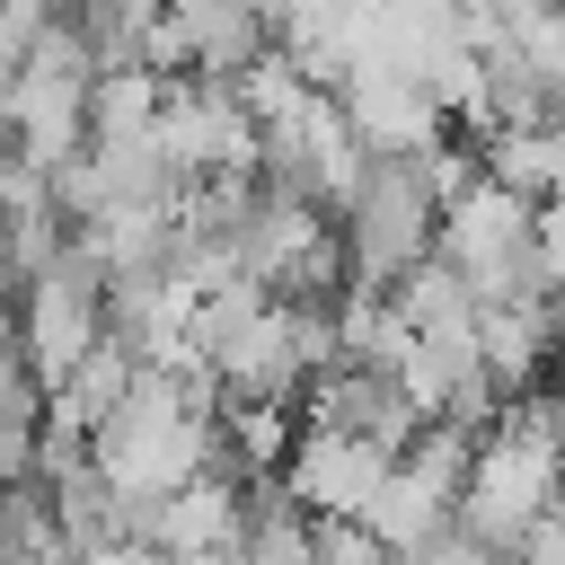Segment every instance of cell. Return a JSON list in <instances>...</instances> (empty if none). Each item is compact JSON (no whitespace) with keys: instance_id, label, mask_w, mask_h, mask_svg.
Segmentation results:
<instances>
[{"instance_id":"6da1fadb","label":"cell","mask_w":565,"mask_h":565,"mask_svg":"<svg viewBox=\"0 0 565 565\" xmlns=\"http://www.w3.org/2000/svg\"><path fill=\"white\" fill-rule=\"evenodd\" d=\"M433 150H371L353 194L335 203V247H344V274L362 291H397L415 265H433L441 203H450L441 177H433Z\"/></svg>"},{"instance_id":"7a4b0ae2","label":"cell","mask_w":565,"mask_h":565,"mask_svg":"<svg viewBox=\"0 0 565 565\" xmlns=\"http://www.w3.org/2000/svg\"><path fill=\"white\" fill-rule=\"evenodd\" d=\"M433 256L477 291V309H494V300H556V274L539 256V203L494 185V177H477L468 194L441 203V247Z\"/></svg>"},{"instance_id":"3957f363","label":"cell","mask_w":565,"mask_h":565,"mask_svg":"<svg viewBox=\"0 0 565 565\" xmlns=\"http://www.w3.org/2000/svg\"><path fill=\"white\" fill-rule=\"evenodd\" d=\"M106 300H115V265H106L79 230L18 282V318H9V335L26 344V362L44 371V388L71 380V362L106 344Z\"/></svg>"},{"instance_id":"277c9868","label":"cell","mask_w":565,"mask_h":565,"mask_svg":"<svg viewBox=\"0 0 565 565\" xmlns=\"http://www.w3.org/2000/svg\"><path fill=\"white\" fill-rule=\"evenodd\" d=\"M388 468H397V450L353 441V433H318V424H300L282 486H291V494H300L318 521H371V503H380Z\"/></svg>"},{"instance_id":"5b68a950","label":"cell","mask_w":565,"mask_h":565,"mask_svg":"<svg viewBox=\"0 0 565 565\" xmlns=\"http://www.w3.org/2000/svg\"><path fill=\"white\" fill-rule=\"evenodd\" d=\"M300 424H318V433H353V441H380V450H406L433 415L406 397V380L362 371V362H335V371H318V380H309Z\"/></svg>"},{"instance_id":"8992f818","label":"cell","mask_w":565,"mask_h":565,"mask_svg":"<svg viewBox=\"0 0 565 565\" xmlns=\"http://www.w3.org/2000/svg\"><path fill=\"white\" fill-rule=\"evenodd\" d=\"M335 97H344V115H353V132H362L371 150H433V141H450V115H441L433 79H415V71L362 62Z\"/></svg>"},{"instance_id":"52a82bcc","label":"cell","mask_w":565,"mask_h":565,"mask_svg":"<svg viewBox=\"0 0 565 565\" xmlns=\"http://www.w3.org/2000/svg\"><path fill=\"white\" fill-rule=\"evenodd\" d=\"M168 26L212 79H238L274 53V0H168Z\"/></svg>"},{"instance_id":"ba28073f","label":"cell","mask_w":565,"mask_h":565,"mask_svg":"<svg viewBox=\"0 0 565 565\" xmlns=\"http://www.w3.org/2000/svg\"><path fill=\"white\" fill-rule=\"evenodd\" d=\"M477 159L494 185H512L530 203H565V124H494V132H477Z\"/></svg>"},{"instance_id":"9c48e42d","label":"cell","mask_w":565,"mask_h":565,"mask_svg":"<svg viewBox=\"0 0 565 565\" xmlns=\"http://www.w3.org/2000/svg\"><path fill=\"white\" fill-rule=\"evenodd\" d=\"M318 512L274 477V486H247V521H238V565H318Z\"/></svg>"},{"instance_id":"30bf717a","label":"cell","mask_w":565,"mask_h":565,"mask_svg":"<svg viewBox=\"0 0 565 565\" xmlns=\"http://www.w3.org/2000/svg\"><path fill=\"white\" fill-rule=\"evenodd\" d=\"M159 106H168V79L159 71H141V62L97 71V88H88V141H132V132L159 124Z\"/></svg>"},{"instance_id":"8fae6325","label":"cell","mask_w":565,"mask_h":565,"mask_svg":"<svg viewBox=\"0 0 565 565\" xmlns=\"http://www.w3.org/2000/svg\"><path fill=\"white\" fill-rule=\"evenodd\" d=\"M318 565H406V556L380 547L362 521H327V530H318Z\"/></svg>"},{"instance_id":"7c38bea8","label":"cell","mask_w":565,"mask_h":565,"mask_svg":"<svg viewBox=\"0 0 565 565\" xmlns=\"http://www.w3.org/2000/svg\"><path fill=\"white\" fill-rule=\"evenodd\" d=\"M539 256H547V274L565 282V203H539Z\"/></svg>"},{"instance_id":"4fadbf2b","label":"cell","mask_w":565,"mask_h":565,"mask_svg":"<svg viewBox=\"0 0 565 565\" xmlns=\"http://www.w3.org/2000/svg\"><path fill=\"white\" fill-rule=\"evenodd\" d=\"M79 565H168L159 547H141V539H115V547H88Z\"/></svg>"}]
</instances>
